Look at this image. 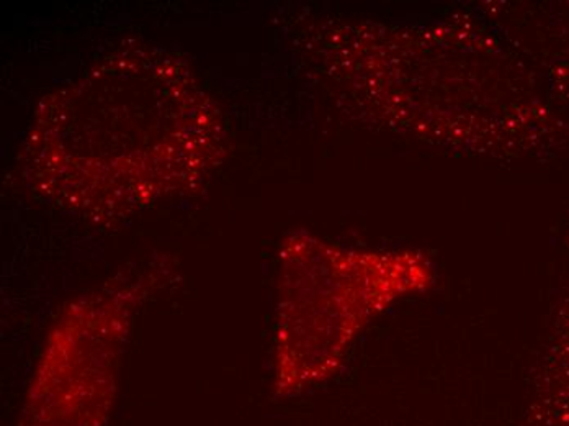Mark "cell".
<instances>
[{"instance_id": "obj_1", "label": "cell", "mask_w": 569, "mask_h": 426, "mask_svg": "<svg viewBox=\"0 0 569 426\" xmlns=\"http://www.w3.org/2000/svg\"><path fill=\"white\" fill-rule=\"evenodd\" d=\"M229 155L223 107L193 66L130 38L41 97L10 178L30 199L114 230L199 196Z\"/></svg>"}, {"instance_id": "obj_2", "label": "cell", "mask_w": 569, "mask_h": 426, "mask_svg": "<svg viewBox=\"0 0 569 426\" xmlns=\"http://www.w3.org/2000/svg\"><path fill=\"white\" fill-rule=\"evenodd\" d=\"M430 280L416 256L363 251L295 234L280 249L273 396H301L328 383L360 331L402 294Z\"/></svg>"}, {"instance_id": "obj_3", "label": "cell", "mask_w": 569, "mask_h": 426, "mask_svg": "<svg viewBox=\"0 0 569 426\" xmlns=\"http://www.w3.org/2000/svg\"><path fill=\"white\" fill-rule=\"evenodd\" d=\"M177 276V259L158 252L62 305L44 336L17 426L109 425L134 320Z\"/></svg>"}]
</instances>
